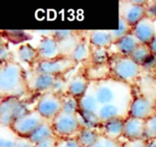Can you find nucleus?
<instances>
[{
  "label": "nucleus",
  "instance_id": "27",
  "mask_svg": "<svg viewBox=\"0 0 156 147\" xmlns=\"http://www.w3.org/2000/svg\"><path fill=\"white\" fill-rule=\"evenodd\" d=\"M112 38L114 39V43L119 40L121 38L130 34L132 32V27H130L124 19L119 18V28L115 30H110Z\"/></svg>",
  "mask_w": 156,
  "mask_h": 147
},
{
  "label": "nucleus",
  "instance_id": "20",
  "mask_svg": "<svg viewBox=\"0 0 156 147\" xmlns=\"http://www.w3.org/2000/svg\"><path fill=\"white\" fill-rule=\"evenodd\" d=\"M114 44L116 45V48L119 55L124 57H130L131 54L135 51V49L140 45V41L136 38L132 32L121 38Z\"/></svg>",
  "mask_w": 156,
  "mask_h": 147
},
{
  "label": "nucleus",
  "instance_id": "19",
  "mask_svg": "<svg viewBox=\"0 0 156 147\" xmlns=\"http://www.w3.org/2000/svg\"><path fill=\"white\" fill-rule=\"evenodd\" d=\"M88 40L96 48H108L114 44L110 30H95L89 34Z\"/></svg>",
  "mask_w": 156,
  "mask_h": 147
},
{
  "label": "nucleus",
  "instance_id": "5",
  "mask_svg": "<svg viewBox=\"0 0 156 147\" xmlns=\"http://www.w3.org/2000/svg\"><path fill=\"white\" fill-rule=\"evenodd\" d=\"M29 112L26 105L19 98H4L0 102V124L4 127L11 125Z\"/></svg>",
  "mask_w": 156,
  "mask_h": 147
},
{
  "label": "nucleus",
  "instance_id": "29",
  "mask_svg": "<svg viewBox=\"0 0 156 147\" xmlns=\"http://www.w3.org/2000/svg\"><path fill=\"white\" fill-rule=\"evenodd\" d=\"M122 145L123 142L119 140H113L100 134L98 141L90 147H122Z\"/></svg>",
  "mask_w": 156,
  "mask_h": 147
},
{
  "label": "nucleus",
  "instance_id": "15",
  "mask_svg": "<svg viewBox=\"0 0 156 147\" xmlns=\"http://www.w3.org/2000/svg\"><path fill=\"white\" fill-rule=\"evenodd\" d=\"M129 105L120 103L100 105L97 115L100 123H104L117 118H125V110L129 112Z\"/></svg>",
  "mask_w": 156,
  "mask_h": 147
},
{
  "label": "nucleus",
  "instance_id": "26",
  "mask_svg": "<svg viewBox=\"0 0 156 147\" xmlns=\"http://www.w3.org/2000/svg\"><path fill=\"white\" fill-rule=\"evenodd\" d=\"M78 111H79V100L68 94L65 97H62V112L77 114Z\"/></svg>",
  "mask_w": 156,
  "mask_h": 147
},
{
  "label": "nucleus",
  "instance_id": "22",
  "mask_svg": "<svg viewBox=\"0 0 156 147\" xmlns=\"http://www.w3.org/2000/svg\"><path fill=\"white\" fill-rule=\"evenodd\" d=\"M18 58L22 62L35 65L39 61L38 51L36 48H33L30 44H22L19 47L18 51Z\"/></svg>",
  "mask_w": 156,
  "mask_h": 147
},
{
  "label": "nucleus",
  "instance_id": "34",
  "mask_svg": "<svg viewBox=\"0 0 156 147\" xmlns=\"http://www.w3.org/2000/svg\"><path fill=\"white\" fill-rule=\"evenodd\" d=\"M59 138L55 135L52 137H50L46 140H43L36 144H34L33 147H56Z\"/></svg>",
  "mask_w": 156,
  "mask_h": 147
},
{
  "label": "nucleus",
  "instance_id": "33",
  "mask_svg": "<svg viewBox=\"0 0 156 147\" xmlns=\"http://www.w3.org/2000/svg\"><path fill=\"white\" fill-rule=\"evenodd\" d=\"M149 142L145 139L138 140H127L123 142L122 147H148Z\"/></svg>",
  "mask_w": 156,
  "mask_h": 147
},
{
  "label": "nucleus",
  "instance_id": "11",
  "mask_svg": "<svg viewBox=\"0 0 156 147\" xmlns=\"http://www.w3.org/2000/svg\"><path fill=\"white\" fill-rule=\"evenodd\" d=\"M39 61L52 60L62 57L59 42L51 36L44 37L37 46Z\"/></svg>",
  "mask_w": 156,
  "mask_h": 147
},
{
  "label": "nucleus",
  "instance_id": "12",
  "mask_svg": "<svg viewBox=\"0 0 156 147\" xmlns=\"http://www.w3.org/2000/svg\"><path fill=\"white\" fill-rule=\"evenodd\" d=\"M132 34L140 44L149 45L156 36V28L153 20L144 18L132 28Z\"/></svg>",
  "mask_w": 156,
  "mask_h": 147
},
{
  "label": "nucleus",
  "instance_id": "1",
  "mask_svg": "<svg viewBox=\"0 0 156 147\" xmlns=\"http://www.w3.org/2000/svg\"><path fill=\"white\" fill-rule=\"evenodd\" d=\"M26 73L21 65L11 60L1 65L0 68V96L20 99L29 92Z\"/></svg>",
  "mask_w": 156,
  "mask_h": 147
},
{
  "label": "nucleus",
  "instance_id": "37",
  "mask_svg": "<svg viewBox=\"0 0 156 147\" xmlns=\"http://www.w3.org/2000/svg\"><path fill=\"white\" fill-rule=\"evenodd\" d=\"M33 146H34V144L28 138L19 137L13 147H33Z\"/></svg>",
  "mask_w": 156,
  "mask_h": 147
},
{
  "label": "nucleus",
  "instance_id": "23",
  "mask_svg": "<svg viewBox=\"0 0 156 147\" xmlns=\"http://www.w3.org/2000/svg\"><path fill=\"white\" fill-rule=\"evenodd\" d=\"M89 45H90L89 40L80 39L79 43H78V45L76 46V48L73 51L70 58L73 61H75L77 64L82 62V61L87 60L91 56V53H92Z\"/></svg>",
  "mask_w": 156,
  "mask_h": 147
},
{
  "label": "nucleus",
  "instance_id": "28",
  "mask_svg": "<svg viewBox=\"0 0 156 147\" xmlns=\"http://www.w3.org/2000/svg\"><path fill=\"white\" fill-rule=\"evenodd\" d=\"M144 139L148 142L156 140V114L145 121Z\"/></svg>",
  "mask_w": 156,
  "mask_h": 147
},
{
  "label": "nucleus",
  "instance_id": "7",
  "mask_svg": "<svg viewBox=\"0 0 156 147\" xmlns=\"http://www.w3.org/2000/svg\"><path fill=\"white\" fill-rule=\"evenodd\" d=\"M62 109V97L52 92L41 95L37 102L36 111L46 121H52Z\"/></svg>",
  "mask_w": 156,
  "mask_h": 147
},
{
  "label": "nucleus",
  "instance_id": "16",
  "mask_svg": "<svg viewBox=\"0 0 156 147\" xmlns=\"http://www.w3.org/2000/svg\"><path fill=\"white\" fill-rule=\"evenodd\" d=\"M144 127L145 121L129 117L125 120L123 136L127 140H138L144 139Z\"/></svg>",
  "mask_w": 156,
  "mask_h": 147
},
{
  "label": "nucleus",
  "instance_id": "17",
  "mask_svg": "<svg viewBox=\"0 0 156 147\" xmlns=\"http://www.w3.org/2000/svg\"><path fill=\"white\" fill-rule=\"evenodd\" d=\"M89 80L84 74H76L67 83V94L79 100L89 87Z\"/></svg>",
  "mask_w": 156,
  "mask_h": 147
},
{
  "label": "nucleus",
  "instance_id": "3",
  "mask_svg": "<svg viewBox=\"0 0 156 147\" xmlns=\"http://www.w3.org/2000/svg\"><path fill=\"white\" fill-rule=\"evenodd\" d=\"M111 70L117 81L129 84L138 79L141 71V66L137 64L130 57L119 55L113 61Z\"/></svg>",
  "mask_w": 156,
  "mask_h": 147
},
{
  "label": "nucleus",
  "instance_id": "9",
  "mask_svg": "<svg viewBox=\"0 0 156 147\" xmlns=\"http://www.w3.org/2000/svg\"><path fill=\"white\" fill-rule=\"evenodd\" d=\"M156 114V103L147 96H138L132 99L128 112L129 117L146 121Z\"/></svg>",
  "mask_w": 156,
  "mask_h": 147
},
{
  "label": "nucleus",
  "instance_id": "2",
  "mask_svg": "<svg viewBox=\"0 0 156 147\" xmlns=\"http://www.w3.org/2000/svg\"><path fill=\"white\" fill-rule=\"evenodd\" d=\"M95 94L100 105L120 103L129 105L131 99L129 91L126 90L128 84L119 81L101 80L94 82Z\"/></svg>",
  "mask_w": 156,
  "mask_h": 147
},
{
  "label": "nucleus",
  "instance_id": "35",
  "mask_svg": "<svg viewBox=\"0 0 156 147\" xmlns=\"http://www.w3.org/2000/svg\"><path fill=\"white\" fill-rule=\"evenodd\" d=\"M146 18L153 21L156 19V1H148L146 5Z\"/></svg>",
  "mask_w": 156,
  "mask_h": 147
},
{
  "label": "nucleus",
  "instance_id": "10",
  "mask_svg": "<svg viewBox=\"0 0 156 147\" xmlns=\"http://www.w3.org/2000/svg\"><path fill=\"white\" fill-rule=\"evenodd\" d=\"M119 18L133 28L146 18V6L137 4L135 1H120Z\"/></svg>",
  "mask_w": 156,
  "mask_h": 147
},
{
  "label": "nucleus",
  "instance_id": "25",
  "mask_svg": "<svg viewBox=\"0 0 156 147\" xmlns=\"http://www.w3.org/2000/svg\"><path fill=\"white\" fill-rule=\"evenodd\" d=\"M152 56L150 48L148 45H143L140 44L136 49L135 51L131 54L130 58L139 65L142 66Z\"/></svg>",
  "mask_w": 156,
  "mask_h": 147
},
{
  "label": "nucleus",
  "instance_id": "8",
  "mask_svg": "<svg viewBox=\"0 0 156 147\" xmlns=\"http://www.w3.org/2000/svg\"><path fill=\"white\" fill-rule=\"evenodd\" d=\"M46 120L35 110L27 112L25 115L18 119L10 128L19 137L28 138Z\"/></svg>",
  "mask_w": 156,
  "mask_h": 147
},
{
  "label": "nucleus",
  "instance_id": "38",
  "mask_svg": "<svg viewBox=\"0 0 156 147\" xmlns=\"http://www.w3.org/2000/svg\"><path fill=\"white\" fill-rule=\"evenodd\" d=\"M148 46L150 48V50H151L152 56H155L156 57V36L154 37V38L151 40V42Z\"/></svg>",
  "mask_w": 156,
  "mask_h": 147
},
{
  "label": "nucleus",
  "instance_id": "32",
  "mask_svg": "<svg viewBox=\"0 0 156 147\" xmlns=\"http://www.w3.org/2000/svg\"><path fill=\"white\" fill-rule=\"evenodd\" d=\"M75 32L73 30H56L54 32L51 33V37L54 38L58 42H62L65 39H67L68 38L72 37Z\"/></svg>",
  "mask_w": 156,
  "mask_h": 147
},
{
  "label": "nucleus",
  "instance_id": "4",
  "mask_svg": "<svg viewBox=\"0 0 156 147\" xmlns=\"http://www.w3.org/2000/svg\"><path fill=\"white\" fill-rule=\"evenodd\" d=\"M51 126L58 138L76 137L82 128L78 114H69L62 112L51 121Z\"/></svg>",
  "mask_w": 156,
  "mask_h": 147
},
{
  "label": "nucleus",
  "instance_id": "13",
  "mask_svg": "<svg viewBox=\"0 0 156 147\" xmlns=\"http://www.w3.org/2000/svg\"><path fill=\"white\" fill-rule=\"evenodd\" d=\"M100 104L95 94L94 82H90L87 92L79 99V111L78 112L89 116H98V111Z\"/></svg>",
  "mask_w": 156,
  "mask_h": 147
},
{
  "label": "nucleus",
  "instance_id": "30",
  "mask_svg": "<svg viewBox=\"0 0 156 147\" xmlns=\"http://www.w3.org/2000/svg\"><path fill=\"white\" fill-rule=\"evenodd\" d=\"M96 52L91 53L92 59L94 60L95 65H103L108 61V54L106 48H96Z\"/></svg>",
  "mask_w": 156,
  "mask_h": 147
},
{
  "label": "nucleus",
  "instance_id": "39",
  "mask_svg": "<svg viewBox=\"0 0 156 147\" xmlns=\"http://www.w3.org/2000/svg\"><path fill=\"white\" fill-rule=\"evenodd\" d=\"M153 70H154L155 73H156V59H155V62H154V65H153Z\"/></svg>",
  "mask_w": 156,
  "mask_h": 147
},
{
  "label": "nucleus",
  "instance_id": "31",
  "mask_svg": "<svg viewBox=\"0 0 156 147\" xmlns=\"http://www.w3.org/2000/svg\"><path fill=\"white\" fill-rule=\"evenodd\" d=\"M56 147H83L78 142L76 137L59 138Z\"/></svg>",
  "mask_w": 156,
  "mask_h": 147
},
{
  "label": "nucleus",
  "instance_id": "14",
  "mask_svg": "<svg viewBox=\"0 0 156 147\" xmlns=\"http://www.w3.org/2000/svg\"><path fill=\"white\" fill-rule=\"evenodd\" d=\"M34 73V76L28 81L29 90L35 92H52L58 77L48 75V74H40V73Z\"/></svg>",
  "mask_w": 156,
  "mask_h": 147
},
{
  "label": "nucleus",
  "instance_id": "21",
  "mask_svg": "<svg viewBox=\"0 0 156 147\" xmlns=\"http://www.w3.org/2000/svg\"><path fill=\"white\" fill-rule=\"evenodd\" d=\"M55 136L52 126H51V121H45L42 122L29 137L28 139L33 143L36 144L43 140H46L50 137Z\"/></svg>",
  "mask_w": 156,
  "mask_h": 147
},
{
  "label": "nucleus",
  "instance_id": "6",
  "mask_svg": "<svg viewBox=\"0 0 156 147\" xmlns=\"http://www.w3.org/2000/svg\"><path fill=\"white\" fill-rule=\"evenodd\" d=\"M76 66L77 63L71 58L61 57L52 60L38 61L33 65V72L61 77L64 73L73 69Z\"/></svg>",
  "mask_w": 156,
  "mask_h": 147
},
{
  "label": "nucleus",
  "instance_id": "18",
  "mask_svg": "<svg viewBox=\"0 0 156 147\" xmlns=\"http://www.w3.org/2000/svg\"><path fill=\"white\" fill-rule=\"evenodd\" d=\"M125 120V118H117L102 123L103 133L100 134L113 140H119L121 136H123Z\"/></svg>",
  "mask_w": 156,
  "mask_h": 147
},
{
  "label": "nucleus",
  "instance_id": "36",
  "mask_svg": "<svg viewBox=\"0 0 156 147\" xmlns=\"http://www.w3.org/2000/svg\"><path fill=\"white\" fill-rule=\"evenodd\" d=\"M0 59H1V65L13 60L11 58V53L9 49L3 44L1 45V48H0Z\"/></svg>",
  "mask_w": 156,
  "mask_h": 147
},
{
  "label": "nucleus",
  "instance_id": "24",
  "mask_svg": "<svg viewBox=\"0 0 156 147\" xmlns=\"http://www.w3.org/2000/svg\"><path fill=\"white\" fill-rule=\"evenodd\" d=\"M99 135L100 133H98L94 129L82 127L76 135V139L83 147H90L98 141Z\"/></svg>",
  "mask_w": 156,
  "mask_h": 147
}]
</instances>
